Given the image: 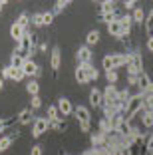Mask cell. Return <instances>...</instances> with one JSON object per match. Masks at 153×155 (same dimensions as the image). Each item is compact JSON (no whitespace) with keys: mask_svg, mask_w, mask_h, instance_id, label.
I'll use <instances>...</instances> for the list:
<instances>
[{"mask_svg":"<svg viewBox=\"0 0 153 155\" xmlns=\"http://www.w3.org/2000/svg\"><path fill=\"white\" fill-rule=\"evenodd\" d=\"M90 105L91 107H101L104 105V94H101V90H98V87H94V90L90 91Z\"/></svg>","mask_w":153,"mask_h":155,"instance_id":"obj_15","label":"cell"},{"mask_svg":"<svg viewBox=\"0 0 153 155\" xmlns=\"http://www.w3.org/2000/svg\"><path fill=\"white\" fill-rule=\"evenodd\" d=\"M40 107H42V97L40 96H34L30 100V110L34 111V110H40Z\"/></svg>","mask_w":153,"mask_h":155,"instance_id":"obj_40","label":"cell"},{"mask_svg":"<svg viewBox=\"0 0 153 155\" xmlns=\"http://www.w3.org/2000/svg\"><path fill=\"white\" fill-rule=\"evenodd\" d=\"M76 60H78V66H84V64H91L94 60V54L88 46H80L76 50Z\"/></svg>","mask_w":153,"mask_h":155,"instance_id":"obj_6","label":"cell"},{"mask_svg":"<svg viewBox=\"0 0 153 155\" xmlns=\"http://www.w3.org/2000/svg\"><path fill=\"white\" fill-rule=\"evenodd\" d=\"M145 48H147V52H151V54H153V36L147 38V42H145Z\"/></svg>","mask_w":153,"mask_h":155,"instance_id":"obj_45","label":"cell"},{"mask_svg":"<svg viewBox=\"0 0 153 155\" xmlns=\"http://www.w3.org/2000/svg\"><path fill=\"white\" fill-rule=\"evenodd\" d=\"M38 52H40V54H46V52H48V44L40 42V44H38Z\"/></svg>","mask_w":153,"mask_h":155,"instance_id":"obj_46","label":"cell"},{"mask_svg":"<svg viewBox=\"0 0 153 155\" xmlns=\"http://www.w3.org/2000/svg\"><path fill=\"white\" fill-rule=\"evenodd\" d=\"M46 119L48 121H56V119H60V111L56 105H48V110H46Z\"/></svg>","mask_w":153,"mask_h":155,"instance_id":"obj_30","label":"cell"},{"mask_svg":"<svg viewBox=\"0 0 153 155\" xmlns=\"http://www.w3.org/2000/svg\"><path fill=\"white\" fill-rule=\"evenodd\" d=\"M117 22L121 24V30H123V38H125V36H129V34H131V28H133V20H131V14H127V12H125V14H121Z\"/></svg>","mask_w":153,"mask_h":155,"instance_id":"obj_14","label":"cell"},{"mask_svg":"<svg viewBox=\"0 0 153 155\" xmlns=\"http://www.w3.org/2000/svg\"><path fill=\"white\" fill-rule=\"evenodd\" d=\"M30 22L34 24L36 28L44 26V22H42V12H34V14H32V18H30Z\"/></svg>","mask_w":153,"mask_h":155,"instance_id":"obj_38","label":"cell"},{"mask_svg":"<svg viewBox=\"0 0 153 155\" xmlns=\"http://www.w3.org/2000/svg\"><path fill=\"white\" fill-rule=\"evenodd\" d=\"M12 82H22L24 80V74H22V70H16V68H12V78H10Z\"/></svg>","mask_w":153,"mask_h":155,"instance_id":"obj_42","label":"cell"},{"mask_svg":"<svg viewBox=\"0 0 153 155\" xmlns=\"http://www.w3.org/2000/svg\"><path fill=\"white\" fill-rule=\"evenodd\" d=\"M98 131H101V133H105V135H108L109 131H111V127H109V121L105 117H101L99 119V125H98Z\"/></svg>","mask_w":153,"mask_h":155,"instance_id":"obj_36","label":"cell"},{"mask_svg":"<svg viewBox=\"0 0 153 155\" xmlns=\"http://www.w3.org/2000/svg\"><path fill=\"white\" fill-rule=\"evenodd\" d=\"M60 66H62V52H60L58 46H54L52 52H50V68L54 70V72H58Z\"/></svg>","mask_w":153,"mask_h":155,"instance_id":"obj_12","label":"cell"},{"mask_svg":"<svg viewBox=\"0 0 153 155\" xmlns=\"http://www.w3.org/2000/svg\"><path fill=\"white\" fill-rule=\"evenodd\" d=\"M72 115H76L78 123L91 121V111H90V107H86V105H76V107H74V114H72Z\"/></svg>","mask_w":153,"mask_h":155,"instance_id":"obj_10","label":"cell"},{"mask_svg":"<svg viewBox=\"0 0 153 155\" xmlns=\"http://www.w3.org/2000/svg\"><path fill=\"white\" fill-rule=\"evenodd\" d=\"M0 78H2V80H10V78H12V66L0 68Z\"/></svg>","mask_w":153,"mask_h":155,"instance_id":"obj_39","label":"cell"},{"mask_svg":"<svg viewBox=\"0 0 153 155\" xmlns=\"http://www.w3.org/2000/svg\"><path fill=\"white\" fill-rule=\"evenodd\" d=\"M2 6H6V0H0V12H2Z\"/></svg>","mask_w":153,"mask_h":155,"instance_id":"obj_48","label":"cell"},{"mask_svg":"<svg viewBox=\"0 0 153 155\" xmlns=\"http://www.w3.org/2000/svg\"><path fill=\"white\" fill-rule=\"evenodd\" d=\"M56 107H58V111H60V117H68V115L74 114V104L68 100V97H64V96L58 100Z\"/></svg>","mask_w":153,"mask_h":155,"instance_id":"obj_7","label":"cell"},{"mask_svg":"<svg viewBox=\"0 0 153 155\" xmlns=\"http://www.w3.org/2000/svg\"><path fill=\"white\" fill-rule=\"evenodd\" d=\"M18 137H20L18 131H10V133H6V135H0V153L8 151L10 147H12V143L16 141Z\"/></svg>","mask_w":153,"mask_h":155,"instance_id":"obj_8","label":"cell"},{"mask_svg":"<svg viewBox=\"0 0 153 155\" xmlns=\"http://www.w3.org/2000/svg\"><path fill=\"white\" fill-rule=\"evenodd\" d=\"M143 72V56L139 50L127 52V74L129 76H137Z\"/></svg>","mask_w":153,"mask_h":155,"instance_id":"obj_3","label":"cell"},{"mask_svg":"<svg viewBox=\"0 0 153 155\" xmlns=\"http://www.w3.org/2000/svg\"><path fill=\"white\" fill-rule=\"evenodd\" d=\"M143 149L147 151L149 155H153V133L151 135H147L145 137V143H143Z\"/></svg>","mask_w":153,"mask_h":155,"instance_id":"obj_37","label":"cell"},{"mask_svg":"<svg viewBox=\"0 0 153 155\" xmlns=\"http://www.w3.org/2000/svg\"><path fill=\"white\" fill-rule=\"evenodd\" d=\"M50 129V121L46 117H36L34 119V123H32V137L34 139H38V137H42L44 133H48Z\"/></svg>","mask_w":153,"mask_h":155,"instance_id":"obj_5","label":"cell"},{"mask_svg":"<svg viewBox=\"0 0 153 155\" xmlns=\"http://www.w3.org/2000/svg\"><path fill=\"white\" fill-rule=\"evenodd\" d=\"M90 143H91V147H105L108 135L101 133V131H98V129H94V131L90 133Z\"/></svg>","mask_w":153,"mask_h":155,"instance_id":"obj_11","label":"cell"},{"mask_svg":"<svg viewBox=\"0 0 153 155\" xmlns=\"http://www.w3.org/2000/svg\"><path fill=\"white\" fill-rule=\"evenodd\" d=\"M34 119L36 117H34V114H32L30 107H24V110L16 115V121H18L20 125H30V123H34Z\"/></svg>","mask_w":153,"mask_h":155,"instance_id":"obj_13","label":"cell"},{"mask_svg":"<svg viewBox=\"0 0 153 155\" xmlns=\"http://www.w3.org/2000/svg\"><path fill=\"white\" fill-rule=\"evenodd\" d=\"M117 86H105V90H101V94H104V104H109V101H115L117 100Z\"/></svg>","mask_w":153,"mask_h":155,"instance_id":"obj_17","label":"cell"},{"mask_svg":"<svg viewBox=\"0 0 153 155\" xmlns=\"http://www.w3.org/2000/svg\"><path fill=\"white\" fill-rule=\"evenodd\" d=\"M50 129H54V131L62 133V131H66V129H68V123L60 117V119H56V121H50Z\"/></svg>","mask_w":153,"mask_h":155,"instance_id":"obj_29","label":"cell"},{"mask_svg":"<svg viewBox=\"0 0 153 155\" xmlns=\"http://www.w3.org/2000/svg\"><path fill=\"white\" fill-rule=\"evenodd\" d=\"M127 66V54L123 52H109L101 58V68L108 72V70H119Z\"/></svg>","mask_w":153,"mask_h":155,"instance_id":"obj_2","label":"cell"},{"mask_svg":"<svg viewBox=\"0 0 153 155\" xmlns=\"http://www.w3.org/2000/svg\"><path fill=\"white\" fill-rule=\"evenodd\" d=\"M141 125L147 129H153V114H149V111H141Z\"/></svg>","mask_w":153,"mask_h":155,"instance_id":"obj_28","label":"cell"},{"mask_svg":"<svg viewBox=\"0 0 153 155\" xmlns=\"http://www.w3.org/2000/svg\"><path fill=\"white\" fill-rule=\"evenodd\" d=\"M70 4H72L70 0H58V2L54 4V10H52V12H54V16H56V14H60V12H62L64 8H68Z\"/></svg>","mask_w":153,"mask_h":155,"instance_id":"obj_34","label":"cell"},{"mask_svg":"<svg viewBox=\"0 0 153 155\" xmlns=\"http://www.w3.org/2000/svg\"><path fill=\"white\" fill-rule=\"evenodd\" d=\"M38 68H40V66L36 64V62H34V60L32 58H26L24 60V64H22V74H24V78H30V80H34V76H36V72H38Z\"/></svg>","mask_w":153,"mask_h":155,"instance_id":"obj_9","label":"cell"},{"mask_svg":"<svg viewBox=\"0 0 153 155\" xmlns=\"http://www.w3.org/2000/svg\"><path fill=\"white\" fill-rule=\"evenodd\" d=\"M16 24H20L24 30H28V28H30V14H28V12H22L18 16V20H16Z\"/></svg>","mask_w":153,"mask_h":155,"instance_id":"obj_32","label":"cell"},{"mask_svg":"<svg viewBox=\"0 0 153 155\" xmlns=\"http://www.w3.org/2000/svg\"><path fill=\"white\" fill-rule=\"evenodd\" d=\"M121 6H123V10L129 14V10H135V8H137V0H125Z\"/></svg>","mask_w":153,"mask_h":155,"instance_id":"obj_41","label":"cell"},{"mask_svg":"<svg viewBox=\"0 0 153 155\" xmlns=\"http://www.w3.org/2000/svg\"><path fill=\"white\" fill-rule=\"evenodd\" d=\"M16 121V117H0V133H6V129Z\"/></svg>","mask_w":153,"mask_h":155,"instance_id":"obj_33","label":"cell"},{"mask_svg":"<svg viewBox=\"0 0 153 155\" xmlns=\"http://www.w3.org/2000/svg\"><path fill=\"white\" fill-rule=\"evenodd\" d=\"M119 16H121L119 12H113V14H98V20H99V22H104V24H109V22L119 20Z\"/></svg>","mask_w":153,"mask_h":155,"instance_id":"obj_27","label":"cell"},{"mask_svg":"<svg viewBox=\"0 0 153 155\" xmlns=\"http://www.w3.org/2000/svg\"><path fill=\"white\" fill-rule=\"evenodd\" d=\"M143 28H145V32H147V38L153 36V8H151V12H149V14H145Z\"/></svg>","mask_w":153,"mask_h":155,"instance_id":"obj_25","label":"cell"},{"mask_svg":"<svg viewBox=\"0 0 153 155\" xmlns=\"http://www.w3.org/2000/svg\"><path fill=\"white\" fill-rule=\"evenodd\" d=\"M24 60H26V58H24L22 54H18V52H12V56H10V64H8V66L20 70V68H22V64H24Z\"/></svg>","mask_w":153,"mask_h":155,"instance_id":"obj_23","label":"cell"},{"mask_svg":"<svg viewBox=\"0 0 153 155\" xmlns=\"http://www.w3.org/2000/svg\"><path fill=\"white\" fill-rule=\"evenodd\" d=\"M74 78H76V82L80 84V86H84V84H90V82H88V76H86V72H84V68H81V66H78V68H76Z\"/></svg>","mask_w":153,"mask_h":155,"instance_id":"obj_26","label":"cell"},{"mask_svg":"<svg viewBox=\"0 0 153 155\" xmlns=\"http://www.w3.org/2000/svg\"><path fill=\"white\" fill-rule=\"evenodd\" d=\"M10 38H12V40L16 42V44H18V42L24 38V28L20 26V24L12 22V26H10Z\"/></svg>","mask_w":153,"mask_h":155,"instance_id":"obj_19","label":"cell"},{"mask_svg":"<svg viewBox=\"0 0 153 155\" xmlns=\"http://www.w3.org/2000/svg\"><path fill=\"white\" fill-rule=\"evenodd\" d=\"M137 94H141V96L153 94V80L149 78V74L145 70L141 74H137Z\"/></svg>","mask_w":153,"mask_h":155,"instance_id":"obj_4","label":"cell"},{"mask_svg":"<svg viewBox=\"0 0 153 155\" xmlns=\"http://www.w3.org/2000/svg\"><path fill=\"white\" fill-rule=\"evenodd\" d=\"M60 155H68V153H64V151H60Z\"/></svg>","mask_w":153,"mask_h":155,"instance_id":"obj_49","label":"cell"},{"mask_svg":"<svg viewBox=\"0 0 153 155\" xmlns=\"http://www.w3.org/2000/svg\"><path fill=\"white\" fill-rule=\"evenodd\" d=\"M30 155H44V147H42L40 143H36V145H32V149H30Z\"/></svg>","mask_w":153,"mask_h":155,"instance_id":"obj_44","label":"cell"},{"mask_svg":"<svg viewBox=\"0 0 153 155\" xmlns=\"http://www.w3.org/2000/svg\"><path fill=\"white\" fill-rule=\"evenodd\" d=\"M105 26H108V34L111 38H117V40H121L123 38V30H121V24L117 22H109V24H105Z\"/></svg>","mask_w":153,"mask_h":155,"instance_id":"obj_16","label":"cell"},{"mask_svg":"<svg viewBox=\"0 0 153 155\" xmlns=\"http://www.w3.org/2000/svg\"><path fill=\"white\" fill-rule=\"evenodd\" d=\"M81 68H84V72H86V76H88V82H98L99 72L95 70V66H94V64H84Z\"/></svg>","mask_w":153,"mask_h":155,"instance_id":"obj_21","label":"cell"},{"mask_svg":"<svg viewBox=\"0 0 153 155\" xmlns=\"http://www.w3.org/2000/svg\"><path fill=\"white\" fill-rule=\"evenodd\" d=\"M99 38H101L99 30H90V32H88V36H86V46L90 48V46L99 44Z\"/></svg>","mask_w":153,"mask_h":155,"instance_id":"obj_22","label":"cell"},{"mask_svg":"<svg viewBox=\"0 0 153 155\" xmlns=\"http://www.w3.org/2000/svg\"><path fill=\"white\" fill-rule=\"evenodd\" d=\"M113 12H117L115 0H104V2H99V12L98 14H113Z\"/></svg>","mask_w":153,"mask_h":155,"instance_id":"obj_18","label":"cell"},{"mask_svg":"<svg viewBox=\"0 0 153 155\" xmlns=\"http://www.w3.org/2000/svg\"><path fill=\"white\" fill-rule=\"evenodd\" d=\"M4 90V80H2V78H0V91Z\"/></svg>","mask_w":153,"mask_h":155,"instance_id":"obj_47","label":"cell"},{"mask_svg":"<svg viewBox=\"0 0 153 155\" xmlns=\"http://www.w3.org/2000/svg\"><path fill=\"white\" fill-rule=\"evenodd\" d=\"M131 20H133L135 26H141V28H143V22H145V10L141 8V6H137V8L133 10V14H131Z\"/></svg>","mask_w":153,"mask_h":155,"instance_id":"obj_20","label":"cell"},{"mask_svg":"<svg viewBox=\"0 0 153 155\" xmlns=\"http://www.w3.org/2000/svg\"><path fill=\"white\" fill-rule=\"evenodd\" d=\"M42 22H44V26H52V24H54V12H52V10L42 12Z\"/></svg>","mask_w":153,"mask_h":155,"instance_id":"obj_35","label":"cell"},{"mask_svg":"<svg viewBox=\"0 0 153 155\" xmlns=\"http://www.w3.org/2000/svg\"><path fill=\"white\" fill-rule=\"evenodd\" d=\"M105 80H108L109 86H117V82H119V74H117V70H108V72H105Z\"/></svg>","mask_w":153,"mask_h":155,"instance_id":"obj_31","label":"cell"},{"mask_svg":"<svg viewBox=\"0 0 153 155\" xmlns=\"http://www.w3.org/2000/svg\"><path fill=\"white\" fill-rule=\"evenodd\" d=\"M141 111H143V96L135 91V94H131L129 100L125 101V107H123L121 115H123V119H125L127 123H131L137 115L141 114Z\"/></svg>","mask_w":153,"mask_h":155,"instance_id":"obj_1","label":"cell"},{"mask_svg":"<svg viewBox=\"0 0 153 155\" xmlns=\"http://www.w3.org/2000/svg\"><path fill=\"white\" fill-rule=\"evenodd\" d=\"M80 131L81 133H91V131H94V123H91V121L80 123Z\"/></svg>","mask_w":153,"mask_h":155,"instance_id":"obj_43","label":"cell"},{"mask_svg":"<svg viewBox=\"0 0 153 155\" xmlns=\"http://www.w3.org/2000/svg\"><path fill=\"white\" fill-rule=\"evenodd\" d=\"M26 91L30 94V97H34V96H40V84H38L36 80H30V82L26 84Z\"/></svg>","mask_w":153,"mask_h":155,"instance_id":"obj_24","label":"cell"}]
</instances>
